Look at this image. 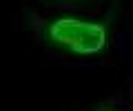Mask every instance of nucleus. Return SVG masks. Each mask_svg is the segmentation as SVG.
Returning a JSON list of instances; mask_svg holds the SVG:
<instances>
[{
    "instance_id": "1",
    "label": "nucleus",
    "mask_w": 133,
    "mask_h": 111,
    "mask_svg": "<svg viewBox=\"0 0 133 111\" xmlns=\"http://www.w3.org/2000/svg\"><path fill=\"white\" fill-rule=\"evenodd\" d=\"M53 40L66 44L78 53H95L104 47V27L93 22H80V20H58L49 29Z\"/></svg>"
}]
</instances>
